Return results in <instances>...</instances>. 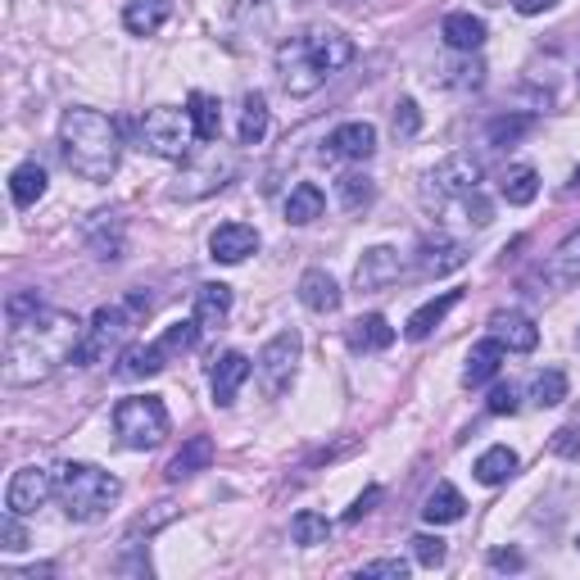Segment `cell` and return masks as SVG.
Here are the masks:
<instances>
[{
	"label": "cell",
	"instance_id": "cell-1",
	"mask_svg": "<svg viewBox=\"0 0 580 580\" xmlns=\"http://www.w3.org/2000/svg\"><path fill=\"white\" fill-rule=\"evenodd\" d=\"M10 335H6V381L10 385H37L55 376L64 363H73L82 345V322L73 313L45 309L37 296H10Z\"/></svg>",
	"mask_w": 580,
	"mask_h": 580
},
{
	"label": "cell",
	"instance_id": "cell-2",
	"mask_svg": "<svg viewBox=\"0 0 580 580\" xmlns=\"http://www.w3.org/2000/svg\"><path fill=\"white\" fill-rule=\"evenodd\" d=\"M354 60V41L331 32V28H309L277 45V73L286 95H313L331 73H341Z\"/></svg>",
	"mask_w": 580,
	"mask_h": 580
},
{
	"label": "cell",
	"instance_id": "cell-3",
	"mask_svg": "<svg viewBox=\"0 0 580 580\" xmlns=\"http://www.w3.org/2000/svg\"><path fill=\"white\" fill-rule=\"evenodd\" d=\"M60 151H64V164L77 177L110 182L118 173V159H123V141H118V127L101 110L77 105L60 118Z\"/></svg>",
	"mask_w": 580,
	"mask_h": 580
},
{
	"label": "cell",
	"instance_id": "cell-4",
	"mask_svg": "<svg viewBox=\"0 0 580 580\" xmlns=\"http://www.w3.org/2000/svg\"><path fill=\"white\" fill-rule=\"evenodd\" d=\"M60 504L73 521H101L118 499H123V480L114 472H101L91 463H64L55 472Z\"/></svg>",
	"mask_w": 580,
	"mask_h": 580
},
{
	"label": "cell",
	"instance_id": "cell-5",
	"mask_svg": "<svg viewBox=\"0 0 580 580\" xmlns=\"http://www.w3.org/2000/svg\"><path fill=\"white\" fill-rule=\"evenodd\" d=\"M200 345V322L196 318H186V322H173V327H164V335H155L151 345H136V350H127L123 354V376L127 381H141V376H155V372H164L173 359H182V354H190Z\"/></svg>",
	"mask_w": 580,
	"mask_h": 580
},
{
	"label": "cell",
	"instance_id": "cell-6",
	"mask_svg": "<svg viewBox=\"0 0 580 580\" xmlns=\"http://www.w3.org/2000/svg\"><path fill=\"white\" fill-rule=\"evenodd\" d=\"M136 132H141V151L182 164V159L190 155V136H196V123H190V110L155 105V110H145V118L136 123Z\"/></svg>",
	"mask_w": 580,
	"mask_h": 580
},
{
	"label": "cell",
	"instance_id": "cell-7",
	"mask_svg": "<svg viewBox=\"0 0 580 580\" xmlns=\"http://www.w3.org/2000/svg\"><path fill=\"white\" fill-rule=\"evenodd\" d=\"M114 435L123 449H155L168 435V408L159 395H132L114 408Z\"/></svg>",
	"mask_w": 580,
	"mask_h": 580
},
{
	"label": "cell",
	"instance_id": "cell-8",
	"mask_svg": "<svg viewBox=\"0 0 580 580\" xmlns=\"http://www.w3.org/2000/svg\"><path fill=\"white\" fill-rule=\"evenodd\" d=\"M132 313H136V304H132V300H127V304H105V309H95L91 327L82 331V345H77L73 363H77V367L110 363V359L118 354V345L127 341V331H132Z\"/></svg>",
	"mask_w": 580,
	"mask_h": 580
},
{
	"label": "cell",
	"instance_id": "cell-9",
	"mask_svg": "<svg viewBox=\"0 0 580 580\" xmlns=\"http://www.w3.org/2000/svg\"><path fill=\"white\" fill-rule=\"evenodd\" d=\"M476 186H480V159L476 155H449L441 159L431 173H426V200H467L476 196Z\"/></svg>",
	"mask_w": 580,
	"mask_h": 580
},
{
	"label": "cell",
	"instance_id": "cell-10",
	"mask_svg": "<svg viewBox=\"0 0 580 580\" xmlns=\"http://www.w3.org/2000/svg\"><path fill=\"white\" fill-rule=\"evenodd\" d=\"M300 350H304V341H300V331H277L272 341L259 350V363H255V372H259V385L277 400L286 385H290V376H296V363H300Z\"/></svg>",
	"mask_w": 580,
	"mask_h": 580
},
{
	"label": "cell",
	"instance_id": "cell-11",
	"mask_svg": "<svg viewBox=\"0 0 580 580\" xmlns=\"http://www.w3.org/2000/svg\"><path fill=\"white\" fill-rule=\"evenodd\" d=\"M236 173V159L222 155V151H209L200 164H186L177 186H173V200H200V196H214V190H222Z\"/></svg>",
	"mask_w": 580,
	"mask_h": 580
},
{
	"label": "cell",
	"instance_id": "cell-12",
	"mask_svg": "<svg viewBox=\"0 0 580 580\" xmlns=\"http://www.w3.org/2000/svg\"><path fill=\"white\" fill-rule=\"evenodd\" d=\"M51 495H60L51 472L45 467H19L14 480H10V490H6V508L19 512V517H32V512H41L45 504H51Z\"/></svg>",
	"mask_w": 580,
	"mask_h": 580
},
{
	"label": "cell",
	"instance_id": "cell-13",
	"mask_svg": "<svg viewBox=\"0 0 580 580\" xmlns=\"http://www.w3.org/2000/svg\"><path fill=\"white\" fill-rule=\"evenodd\" d=\"M259 250V231L250 222H222L209 236V259L214 263H246Z\"/></svg>",
	"mask_w": 580,
	"mask_h": 580
},
{
	"label": "cell",
	"instance_id": "cell-14",
	"mask_svg": "<svg viewBox=\"0 0 580 580\" xmlns=\"http://www.w3.org/2000/svg\"><path fill=\"white\" fill-rule=\"evenodd\" d=\"M536 281H540L545 290H567V286L580 281V231H571V236L562 240V246L540 263Z\"/></svg>",
	"mask_w": 580,
	"mask_h": 580
},
{
	"label": "cell",
	"instance_id": "cell-15",
	"mask_svg": "<svg viewBox=\"0 0 580 580\" xmlns=\"http://www.w3.org/2000/svg\"><path fill=\"white\" fill-rule=\"evenodd\" d=\"M372 151H376V127L372 123H341L331 136H327V159H372Z\"/></svg>",
	"mask_w": 580,
	"mask_h": 580
},
{
	"label": "cell",
	"instance_id": "cell-16",
	"mask_svg": "<svg viewBox=\"0 0 580 580\" xmlns=\"http://www.w3.org/2000/svg\"><path fill=\"white\" fill-rule=\"evenodd\" d=\"M400 272H404V263H400V255H395L391 246H372V250L359 259V268H354V286L372 296V290L391 286Z\"/></svg>",
	"mask_w": 580,
	"mask_h": 580
},
{
	"label": "cell",
	"instance_id": "cell-17",
	"mask_svg": "<svg viewBox=\"0 0 580 580\" xmlns=\"http://www.w3.org/2000/svg\"><path fill=\"white\" fill-rule=\"evenodd\" d=\"M250 372H255V363H250L246 354L227 350V354L214 363V404H218V408H231L236 395H240V385L250 381Z\"/></svg>",
	"mask_w": 580,
	"mask_h": 580
},
{
	"label": "cell",
	"instance_id": "cell-18",
	"mask_svg": "<svg viewBox=\"0 0 580 580\" xmlns=\"http://www.w3.org/2000/svg\"><path fill=\"white\" fill-rule=\"evenodd\" d=\"M490 335L504 350H512V354H530V350L540 345V327L530 322L526 313H512V309H504V313L490 318Z\"/></svg>",
	"mask_w": 580,
	"mask_h": 580
},
{
	"label": "cell",
	"instance_id": "cell-19",
	"mask_svg": "<svg viewBox=\"0 0 580 580\" xmlns=\"http://www.w3.org/2000/svg\"><path fill=\"white\" fill-rule=\"evenodd\" d=\"M300 304H304L309 313H335V309H341V286H335L331 272L309 268V272L300 277Z\"/></svg>",
	"mask_w": 580,
	"mask_h": 580
},
{
	"label": "cell",
	"instance_id": "cell-20",
	"mask_svg": "<svg viewBox=\"0 0 580 580\" xmlns=\"http://www.w3.org/2000/svg\"><path fill=\"white\" fill-rule=\"evenodd\" d=\"M504 345L495 341V335H486L480 345H472V354H467V367H463V385H486V381H495L499 376V367H504Z\"/></svg>",
	"mask_w": 580,
	"mask_h": 580
},
{
	"label": "cell",
	"instance_id": "cell-21",
	"mask_svg": "<svg viewBox=\"0 0 580 580\" xmlns=\"http://www.w3.org/2000/svg\"><path fill=\"white\" fill-rule=\"evenodd\" d=\"M173 14V0H127L123 10V28L132 37H155Z\"/></svg>",
	"mask_w": 580,
	"mask_h": 580
},
{
	"label": "cell",
	"instance_id": "cell-22",
	"mask_svg": "<svg viewBox=\"0 0 580 580\" xmlns=\"http://www.w3.org/2000/svg\"><path fill=\"white\" fill-rule=\"evenodd\" d=\"M395 345V327L385 322L381 313H367L359 322H350V350L372 354V350H391Z\"/></svg>",
	"mask_w": 580,
	"mask_h": 580
},
{
	"label": "cell",
	"instance_id": "cell-23",
	"mask_svg": "<svg viewBox=\"0 0 580 580\" xmlns=\"http://www.w3.org/2000/svg\"><path fill=\"white\" fill-rule=\"evenodd\" d=\"M463 296H458V290H445V296H435V300H426L413 318H408V327H404V335H408V341H426V335L435 331V327H441L445 318H449V309L458 304Z\"/></svg>",
	"mask_w": 580,
	"mask_h": 580
},
{
	"label": "cell",
	"instance_id": "cell-24",
	"mask_svg": "<svg viewBox=\"0 0 580 580\" xmlns=\"http://www.w3.org/2000/svg\"><path fill=\"white\" fill-rule=\"evenodd\" d=\"M441 32L449 41V51H458V55H476L480 45H486V23H480L476 14H449Z\"/></svg>",
	"mask_w": 580,
	"mask_h": 580
},
{
	"label": "cell",
	"instance_id": "cell-25",
	"mask_svg": "<svg viewBox=\"0 0 580 580\" xmlns=\"http://www.w3.org/2000/svg\"><path fill=\"white\" fill-rule=\"evenodd\" d=\"M214 463V441L209 435H190V441L177 449V458L168 463V480H186V476H196Z\"/></svg>",
	"mask_w": 580,
	"mask_h": 580
},
{
	"label": "cell",
	"instance_id": "cell-26",
	"mask_svg": "<svg viewBox=\"0 0 580 580\" xmlns=\"http://www.w3.org/2000/svg\"><path fill=\"white\" fill-rule=\"evenodd\" d=\"M322 209H327L322 186L300 182L296 190H290V200H286V222H290V227H309L313 218H322Z\"/></svg>",
	"mask_w": 580,
	"mask_h": 580
},
{
	"label": "cell",
	"instance_id": "cell-27",
	"mask_svg": "<svg viewBox=\"0 0 580 580\" xmlns=\"http://www.w3.org/2000/svg\"><path fill=\"white\" fill-rule=\"evenodd\" d=\"M227 313H231V286L209 281V286L196 290V322L200 327H222Z\"/></svg>",
	"mask_w": 580,
	"mask_h": 580
},
{
	"label": "cell",
	"instance_id": "cell-28",
	"mask_svg": "<svg viewBox=\"0 0 580 580\" xmlns=\"http://www.w3.org/2000/svg\"><path fill=\"white\" fill-rule=\"evenodd\" d=\"M463 512H467V504H463V495L449 486V480H441V486L431 490L426 508H422V517H426L431 526H449V521H463Z\"/></svg>",
	"mask_w": 580,
	"mask_h": 580
},
{
	"label": "cell",
	"instance_id": "cell-29",
	"mask_svg": "<svg viewBox=\"0 0 580 580\" xmlns=\"http://www.w3.org/2000/svg\"><path fill=\"white\" fill-rule=\"evenodd\" d=\"M512 472H517V454L508 445H490L486 454L476 458V480H480V486H504Z\"/></svg>",
	"mask_w": 580,
	"mask_h": 580
},
{
	"label": "cell",
	"instance_id": "cell-30",
	"mask_svg": "<svg viewBox=\"0 0 580 580\" xmlns=\"http://www.w3.org/2000/svg\"><path fill=\"white\" fill-rule=\"evenodd\" d=\"M10 196H14L19 209H32L45 196V168L41 164H19L10 173Z\"/></svg>",
	"mask_w": 580,
	"mask_h": 580
},
{
	"label": "cell",
	"instance_id": "cell-31",
	"mask_svg": "<svg viewBox=\"0 0 580 580\" xmlns=\"http://www.w3.org/2000/svg\"><path fill=\"white\" fill-rule=\"evenodd\" d=\"M499 196H504L508 205H530V200L540 196V177H536V168H530V164L508 168L504 182H499Z\"/></svg>",
	"mask_w": 580,
	"mask_h": 580
},
{
	"label": "cell",
	"instance_id": "cell-32",
	"mask_svg": "<svg viewBox=\"0 0 580 580\" xmlns=\"http://www.w3.org/2000/svg\"><path fill=\"white\" fill-rule=\"evenodd\" d=\"M190 123H196V136H200V141L218 145V136H222V110H218L214 95H205V91L190 95Z\"/></svg>",
	"mask_w": 580,
	"mask_h": 580
},
{
	"label": "cell",
	"instance_id": "cell-33",
	"mask_svg": "<svg viewBox=\"0 0 580 580\" xmlns=\"http://www.w3.org/2000/svg\"><path fill=\"white\" fill-rule=\"evenodd\" d=\"M467 263V250L458 246V240H426L422 246V272H431V277H441V272H454V268H463Z\"/></svg>",
	"mask_w": 580,
	"mask_h": 580
},
{
	"label": "cell",
	"instance_id": "cell-34",
	"mask_svg": "<svg viewBox=\"0 0 580 580\" xmlns=\"http://www.w3.org/2000/svg\"><path fill=\"white\" fill-rule=\"evenodd\" d=\"M263 136H268V101L250 91L246 105H240V145H259Z\"/></svg>",
	"mask_w": 580,
	"mask_h": 580
},
{
	"label": "cell",
	"instance_id": "cell-35",
	"mask_svg": "<svg viewBox=\"0 0 580 580\" xmlns=\"http://www.w3.org/2000/svg\"><path fill=\"white\" fill-rule=\"evenodd\" d=\"M290 540L296 545H304V549H313V545H327L331 540V521L322 517V512H296V521H290Z\"/></svg>",
	"mask_w": 580,
	"mask_h": 580
},
{
	"label": "cell",
	"instance_id": "cell-36",
	"mask_svg": "<svg viewBox=\"0 0 580 580\" xmlns=\"http://www.w3.org/2000/svg\"><path fill=\"white\" fill-rule=\"evenodd\" d=\"M530 400H536L540 408H558V404L567 400V376H562L558 367L540 372L536 381H530Z\"/></svg>",
	"mask_w": 580,
	"mask_h": 580
},
{
	"label": "cell",
	"instance_id": "cell-37",
	"mask_svg": "<svg viewBox=\"0 0 580 580\" xmlns=\"http://www.w3.org/2000/svg\"><path fill=\"white\" fill-rule=\"evenodd\" d=\"M335 190H341V205H345V209H363V205L372 200V177L345 173L341 182H335Z\"/></svg>",
	"mask_w": 580,
	"mask_h": 580
},
{
	"label": "cell",
	"instance_id": "cell-38",
	"mask_svg": "<svg viewBox=\"0 0 580 580\" xmlns=\"http://www.w3.org/2000/svg\"><path fill=\"white\" fill-rule=\"evenodd\" d=\"M530 127H536V118H526V114H517V118H495V123H490V145H512V141H521Z\"/></svg>",
	"mask_w": 580,
	"mask_h": 580
},
{
	"label": "cell",
	"instance_id": "cell-39",
	"mask_svg": "<svg viewBox=\"0 0 580 580\" xmlns=\"http://www.w3.org/2000/svg\"><path fill=\"white\" fill-rule=\"evenodd\" d=\"M0 549H6V553H23L28 549V530H23L19 512H10V508H6V517H0Z\"/></svg>",
	"mask_w": 580,
	"mask_h": 580
},
{
	"label": "cell",
	"instance_id": "cell-40",
	"mask_svg": "<svg viewBox=\"0 0 580 580\" xmlns=\"http://www.w3.org/2000/svg\"><path fill=\"white\" fill-rule=\"evenodd\" d=\"M408 545H413V558H417L422 567H441V562H445V540H435V536H413Z\"/></svg>",
	"mask_w": 580,
	"mask_h": 580
},
{
	"label": "cell",
	"instance_id": "cell-41",
	"mask_svg": "<svg viewBox=\"0 0 580 580\" xmlns=\"http://www.w3.org/2000/svg\"><path fill=\"white\" fill-rule=\"evenodd\" d=\"M417 127H422V110L413 101H400L395 105V136L408 141V136H417Z\"/></svg>",
	"mask_w": 580,
	"mask_h": 580
},
{
	"label": "cell",
	"instance_id": "cell-42",
	"mask_svg": "<svg viewBox=\"0 0 580 580\" xmlns=\"http://www.w3.org/2000/svg\"><path fill=\"white\" fill-rule=\"evenodd\" d=\"M445 82H449V86H480V82H486V64L467 55V64L449 69V77H445Z\"/></svg>",
	"mask_w": 580,
	"mask_h": 580
},
{
	"label": "cell",
	"instance_id": "cell-43",
	"mask_svg": "<svg viewBox=\"0 0 580 580\" xmlns=\"http://www.w3.org/2000/svg\"><path fill=\"white\" fill-rule=\"evenodd\" d=\"M363 576H367V580H372V576L404 580V576H408V562H404V558H376V562H367V567H363Z\"/></svg>",
	"mask_w": 580,
	"mask_h": 580
},
{
	"label": "cell",
	"instance_id": "cell-44",
	"mask_svg": "<svg viewBox=\"0 0 580 580\" xmlns=\"http://www.w3.org/2000/svg\"><path fill=\"white\" fill-rule=\"evenodd\" d=\"M490 413H517V391L512 385H495V395H490Z\"/></svg>",
	"mask_w": 580,
	"mask_h": 580
},
{
	"label": "cell",
	"instance_id": "cell-45",
	"mask_svg": "<svg viewBox=\"0 0 580 580\" xmlns=\"http://www.w3.org/2000/svg\"><path fill=\"white\" fill-rule=\"evenodd\" d=\"M376 499H381V490H376V486H372V490H367V495H363V499H359V504H354V508H350V512H345V521H350V526H354V521H359V517H367V512H372V504H376Z\"/></svg>",
	"mask_w": 580,
	"mask_h": 580
},
{
	"label": "cell",
	"instance_id": "cell-46",
	"mask_svg": "<svg viewBox=\"0 0 580 580\" xmlns=\"http://www.w3.org/2000/svg\"><path fill=\"white\" fill-rule=\"evenodd\" d=\"M553 6H558V0H512V10L526 14V19H530V14H545V10H553Z\"/></svg>",
	"mask_w": 580,
	"mask_h": 580
},
{
	"label": "cell",
	"instance_id": "cell-47",
	"mask_svg": "<svg viewBox=\"0 0 580 580\" xmlns=\"http://www.w3.org/2000/svg\"><path fill=\"white\" fill-rule=\"evenodd\" d=\"M490 562H495L499 571H521V567H526V558H521V553H490Z\"/></svg>",
	"mask_w": 580,
	"mask_h": 580
},
{
	"label": "cell",
	"instance_id": "cell-48",
	"mask_svg": "<svg viewBox=\"0 0 580 580\" xmlns=\"http://www.w3.org/2000/svg\"><path fill=\"white\" fill-rule=\"evenodd\" d=\"M576 186H580V173H576V177H571V190H576Z\"/></svg>",
	"mask_w": 580,
	"mask_h": 580
},
{
	"label": "cell",
	"instance_id": "cell-49",
	"mask_svg": "<svg viewBox=\"0 0 580 580\" xmlns=\"http://www.w3.org/2000/svg\"><path fill=\"white\" fill-rule=\"evenodd\" d=\"M341 6H359V0H341Z\"/></svg>",
	"mask_w": 580,
	"mask_h": 580
},
{
	"label": "cell",
	"instance_id": "cell-50",
	"mask_svg": "<svg viewBox=\"0 0 580 580\" xmlns=\"http://www.w3.org/2000/svg\"><path fill=\"white\" fill-rule=\"evenodd\" d=\"M576 545H580V540H576Z\"/></svg>",
	"mask_w": 580,
	"mask_h": 580
}]
</instances>
